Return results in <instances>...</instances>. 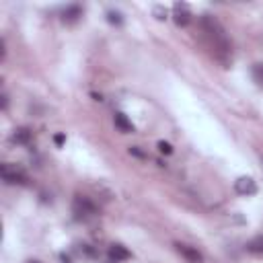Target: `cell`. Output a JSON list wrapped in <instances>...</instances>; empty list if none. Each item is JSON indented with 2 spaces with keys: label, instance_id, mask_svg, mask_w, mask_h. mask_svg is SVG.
I'll return each mask as SVG.
<instances>
[{
  "label": "cell",
  "instance_id": "cell-17",
  "mask_svg": "<svg viewBox=\"0 0 263 263\" xmlns=\"http://www.w3.org/2000/svg\"><path fill=\"white\" fill-rule=\"evenodd\" d=\"M6 107H8V97L2 95V109H6Z\"/></svg>",
  "mask_w": 263,
  "mask_h": 263
},
{
  "label": "cell",
  "instance_id": "cell-10",
  "mask_svg": "<svg viewBox=\"0 0 263 263\" xmlns=\"http://www.w3.org/2000/svg\"><path fill=\"white\" fill-rule=\"evenodd\" d=\"M31 129L29 127H16L14 132H12V142H16V144H29L31 142Z\"/></svg>",
  "mask_w": 263,
  "mask_h": 263
},
{
  "label": "cell",
  "instance_id": "cell-1",
  "mask_svg": "<svg viewBox=\"0 0 263 263\" xmlns=\"http://www.w3.org/2000/svg\"><path fill=\"white\" fill-rule=\"evenodd\" d=\"M199 23H201V31H203L205 37L210 39V45L214 47L216 55H218L222 62H226V58L230 55V43H228V37H226V33H224L222 25L218 23V18H214V16H210V14H203Z\"/></svg>",
  "mask_w": 263,
  "mask_h": 263
},
{
  "label": "cell",
  "instance_id": "cell-6",
  "mask_svg": "<svg viewBox=\"0 0 263 263\" xmlns=\"http://www.w3.org/2000/svg\"><path fill=\"white\" fill-rule=\"evenodd\" d=\"M173 10H175V23H177L179 27H187V25H189V21H191L189 6H187V4H183V2H177Z\"/></svg>",
  "mask_w": 263,
  "mask_h": 263
},
{
  "label": "cell",
  "instance_id": "cell-11",
  "mask_svg": "<svg viewBox=\"0 0 263 263\" xmlns=\"http://www.w3.org/2000/svg\"><path fill=\"white\" fill-rule=\"evenodd\" d=\"M247 251L253 253V255H263V234L253 236V238L247 242Z\"/></svg>",
  "mask_w": 263,
  "mask_h": 263
},
{
  "label": "cell",
  "instance_id": "cell-14",
  "mask_svg": "<svg viewBox=\"0 0 263 263\" xmlns=\"http://www.w3.org/2000/svg\"><path fill=\"white\" fill-rule=\"evenodd\" d=\"M154 14H156V18H166V10L162 8V6H154Z\"/></svg>",
  "mask_w": 263,
  "mask_h": 263
},
{
  "label": "cell",
  "instance_id": "cell-13",
  "mask_svg": "<svg viewBox=\"0 0 263 263\" xmlns=\"http://www.w3.org/2000/svg\"><path fill=\"white\" fill-rule=\"evenodd\" d=\"M158 150H160L162 154H171V152H173V146H171L168 142H164V140H160V142H158Z\"/></svg>",
  "mask_w": 263,
  "mask_h": 263
},
{
  "label": "cell",
  "instance_id": "cell-8",
  "mask_svg": "<svg viewBox=\"0 0 263 263\" xmlns=\"http://www.w3.org/2000/svg\"><path fill=\"white\" fill-rule=\"evenodd\" d=\"M80 16H82V8H80L78 4L66 6L64 12H62V21H64V23H76Z\"/></svg>",
  "mask_w": 263,
  "mask_h": 263
},
{
  "label": "cell",
  "instance_id": "cell-3",
  "mask_svg": "<svg viewBox=\"0 0 263 263\" xmlns=\"http://www.w3.org/2000/svg\"><path fill=\"white\" fill-rule=\"evenodd\" d=\"M72 210H74V214H76L78 220H86V218H92L97 214V205L88 197H84V195H76L74 197Z\"/></svg>",
  "mask_w": 263,
  "mask_h": 263
},
{
  "label": "cell",
  "instance_id": "cell-2",
  "mask_svg": "<svg viewBox=\"0 0 263 263\" xmlns=\"http://www.w3.org/2000/svg\"><path fill=\"white\" fill-rule=\"evenodd\" d=\"M0 175H2L4 183H8V185H25V183H27L25 171H23L21 166H16V164H8V162L2 164Z\"/></svg>",
  "mask_w": 263,
  "mask_h": 263
},
{
  "label": "cell",
  "instance_id": "cell-7",
  "mask_svg": "<svg viewBox=\"0 0 263 263\" xmlns=\"http://www.w3.org/2000/svg\"><path fill=\"white\" fill-rule=\"evenodd\" d=\"M129 257H132V253H129L123 245L115 242V245H111V247H109V259H111V261L119 263V261H127Z\"/></svg>",
  "mask_w": 263,
  "mask_h": 263
},
{
  "label": "cell",
  "instance_id": "cell-9",
  "mask_svg": "<svg viewBox=\"0 0 263 263\" xmlns=\"http://www.w3.org/2000/svg\"><path fill=\"white\" fill-rule=\"evenodd\" d=\"M113 121H115V127H117L121 134H129V132H134V123L127 119L125 113H115Z\"/></svg>",
  "mask_w": 263,
  "mask_h": 263
},
{
  "label": "cell",
  "instance_id": "cell-19",
  "mask_svg": "<svg viewBox=\"0 0 263 263\" xmlns=\"http://www.w3.org/2000/svg\"><path fill=\"white\" fill-rule=\"evenodd\" d=\"M29 263H39V261H29Z\"/></svg>",
  "mask_w": 263,
  "mask_h": 263
},
{
  "label": "cell",
  "instance_id": "cell-16",
  "mask_svg": "<svg viewBox=\"0 0 263 263\" xmlns=\"http://www.w3.org/2000/svg\"><path fill=\"white\" fill-rule=\"evenodd\" d=\"M64 140H66V138H64V134H55V136H53V142H55L58 146H62V144H64Z\"/></svg>",
  "mask_w": 263,
  "mask_h": 263
},
{
  "label": "cell",
  "instance_id": "cell-15",
  "mask_svg": "<svg viewBox=\"0 0 263 263\" xmlns=\"http://www.w3.org/2000/svg\"><path fill=\"white\" fill-rule=\"evenodd\" d=\"M129 154H134V156H138V158H146V154H144L138 146H129Z\"/></svg>",
  "mask_w": 263,
  "mask_h": 263
},
{
  "label": "cell",
  "instance_id": "cell-4",
  "mask_svg": "<svg viewBox=\"0 0 263 263\" xmlns=\"http://www.w3.org/2000/svg\"><path fill=\"white\" fill-rule=\"evenodd\" d=\"M175 249H177V253H179L183 259H187L189 263H203V255H201L195 247L185 245V242H175Z\"/></svg>",
  "mask_w": 263,
  "mask_h": 263
},
{
  "label": "cell",
  "instance_id": "cell-18",
  "mask_svg": "<svg viewBox=\"0 0 263 263\" xmlns=\"http://www.w3.org/2000/svg\"><path fill=\"white\" fill-rule=\"evenodd\" d=\"M257 72H259V76H261V80H263V66H259V68H257Z\"/></svg>",
  "mask_w": 263,
  "mask_h": 263
},
{
  "label": "cell",
  "instance_id": "cell-12",
  "mask_svg": "<svg viewBox=\"0 0 263 263\" xmlns=\"http://www.w3.org/2000/svg\"><path fill=\"white\" fill-rule=\"evenodd\" d=\"M107 21H109V23H113V25H121V21H123V18H121V14H119V12H113V10H111V12H107Z\"/></svg>",
  "mask_w": 263,
  "mask_h": 263
},
{
  "label": "cell",
  "instance_id": "cell-5",
  "mask_svg": "<svg viewBox=\"0 0 263 263\" xmlns=\"http://www.w3.org/2000/svg\"><path fill=\"white\" fill-rule=\"evenodd\" d=\"M234 189L238 195H255L257 193V183L251 177H238L234 181Z\"/></svg>",
  "mask_w": 263,
  "mask_h": 263
}]
</instances>
